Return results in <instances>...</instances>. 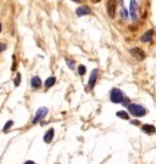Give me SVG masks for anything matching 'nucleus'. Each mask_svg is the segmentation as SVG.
Instances as JSON below:
<instances>
[{
    "label": "nucleus",
    "mask_w": 156,
    "mask_h": 164,
    "mask_svg": "<svg viewBox=\"0 0 156 164\" xmlns=\"http://www.w3.org/2000/svg\"><path fill=\"white\" fill-rule=\"evenodd\" d=\"M5 49H6V45H5V44H0V52L4 51Z\"/></svg>",
    "instance_id": "22"
},
{
    "label": "nucleus",
    "mask_w": 156,
    "mask_h": 164,
    "mask_svg": "<svg viewBox=\"0 0 156 164\" xmlns=\"http://www.w3.org/2000/svg\"><path fill=\"white\" fill-rule=\"evenodd\" d=\"M12 58H14V64H12V71H15V70H16V57H15V56H12Z\"/></svg>",
    "instance_id": "21"
},
{
    "label": "nucleus",
    "mask_w": 156,
    "mask_h": 164,
    "mask_svg": "<svg viewBox=\"0 0 156 164\" xmlns=\"http://www.w3.org/2000/svg\"><path fill=\"white\" fill-rule=\"evenodd\" d=\"M2 30H3V26H2V23H0V33H2Z\"/></svg>",
    "instance_id": "25"
},
{
    "label": "nucleus",
    "mask_w": 156,
    "mask_h": 164,
    "mask_svg": "<svg viewBox=\"0 0 156 164\" xmlns=\"http://www.w3.org/2000/svg\"><path fill=\"white\" fill-rule=\"evenodd\" d=\"M142 130L148 135H154L156 133V128L154 125H151V124H143L142 125Z\"/></svg>",
    "instance_id": "11"
},
{
    "label": "nucleus",
    "mask_w": 156,
    "mask_h": 164,
    "mask_svg": "<svg viewBox=\"0 0 156 164\" xmlns=\"http://www.w3.org/2000/svg\"><path fill=\"white\" fill-rule=\"evenodd\" d=\"M91 12V10H90V8H88V6H79V8H77V10H76V15L78 16V17H82V16H85V15H89Z\"/></svg>",
    "instance_id": "9"
},
{
    "label": "nucleus",
    "mask_w": 156,
    "mask_h": 164,
    "mask_svg": "<svg viewBox=\"0 0 156 164\" xmlns=\"http://www.w3.org/2000/svg\"><path fill=\"white\" fill-rule=\"evenodd\" d=\"M131 123H132L133 125H139V124H140V123H139V120H137V119H135V120H132Z\"/></svg>",
    "instance_id": "23"
},
{
    "label": "nucleus",
    "mask_w": 156,
    "mask_h": 164,
    "mask_svg": "<svg viewBox=\"0 0 156 164\" xmlns=\"http://www.w3.org/2000/svg\"><path fill=\"white\" fill-rule=\"evenodd\" d=\"M119 15H121V18L122 20H127L128 17H129V11L126 9V8H121V10H119Z\"/></svg>",
    "instance_id": "15"
},
{
    "label": "nucleus",
    "mask_w": 156,
    "mask_h": 164,
    "mask_svg": "<svg viewBox=\"0 0 156 164\" xmlns=\"http://www.w3.org/2000/svg\"><path fill=\"white\" fill-rule=\"evenodd\" d=\"M48 112H49L48 107H40V108L37 111V113H36V116H34L32 123H33V124H37V123H39L40 120H43V119L46 117Z\"/></svg>",
    "instance_id": "4"
},
{
    "label": "nucleus",
    "mask_w": 156,
    "mask_h": 164,
    "mask_svg": "<svg viewBox=\"0 0 156 164\" xmlns=\"http://www.w3.org/2000/svg\"><path fill=\"white\" fill-rule=\"evenodd\" d=\"M55 83H56V78H55V77H49V78L45 80L44 85H45V88H46V89H49V88L54 86V85H55Z\"/></svg>",
    "instance_id": "13"
},
{
    "label": "nucleus",
    "mask_w": 156,
    "mask_h": 164,
    "mask_svg": "<svg viewBox=\"0 0 156 164\" xmlns=\"http://www.w3.org/2000/svg\"><path fill=\"white\" fill-rule=\"evenodd\" d=\"M72 2H75V3H81V0H72Z\"/></svg>",
    "instance_id": "26"
},
{
    "label": "nucleus",
    "mask_w": 156,
    "mask_h": 164,
    "mask_svg": "<svg viewBox=\"0 0 156 164\" xmlns=\"http://www.w3.org/2000/svg\"><path fill=\"white\" fill-rule=\"evenodd\" d=\"M116 6H117L116 0H107V3H106V10H107V14H109V16H110L111 18L115 17Z\"/></svg>",
    "instance_id": "7"
},
{
    "label": "nucleus",
    "mask_w": 156,
    "mask_h": 164,
    "mask_svg": "<svg viewBox=\"0 0 156 164\" xmlns=\"http://www.w3.org/2000/svg\"><path fill=\"white\" fill-rule=\"evenodd\" d=\"M127 108H128V112L135 118H142V117L146 116V113H148V110L138 104H131Z\"/></svg>",
    "instance_id": "1"
},
{
    "label": "nucleus",
    "mask_w": 156,
    "mask_h": 164,
    "mask_svg": "<svg viewBox=\"0 0 156 164\" xmlns=\"http://www.w3.org/2000/svg\"><path fill=\"white\" fill-rule=\"evenodd\" d=\"M54 136H55V130L51 128L44 134V142L45 144H51L53 140H54Z\"/></svg>",
    "instance_id": "10"
},
{
    "label": "nucleus",
    "mask_w": 156,
    "mask_h": 164,
    "mask_svg": "<svg viewBox=\"0 0 156 164\" xmlns=\"http://www.w3.org/2000/svg\"><path fill=\"white\" fill-rule=\"evenodd\" d=\"M14 125V122L12 120H8L6 122V124L4 125V128H3V131H4V133H8V131L11 129V126Z\"/></svg>",
    "instance_id": "16"
},
{
    "label": "nucleus",
    "mask_w": 156,
    "mask_h": 164,
    "mask_svg": "<svg viewBox=\"0 0 156 164\" xmlns=\"http://www.w3.org/2000/svg\"><path fill=\"white\" fill-rule=\"evenodd\" d=\"M98 76H99V71L95 68V70H93L90 76H89V80H88V89L89 90H93L98 82Z\"/></svg>",
    "instance_id": "5"
},
{
    "label": "nucleus",
    "mask_w": 156,
    "mask_h": 164,
    "mask_svg": "<svg viewBox=\"0 0 156 164\" xmlns=\"http://www.w3.org/2000/svg\"><path fill=\"white\" fill-rule=\"evenodd\" d=\"M152 37H154V30L149 29L148 32H145L144 34L140 37V42L142 43H150L152 40Z\"/></svg>",
    "instance_id": "8"
},
{
    "label": "nucleus",
    "mask_w": 156,
    "mask_h": 164,
    "mask_svg": "<svg viewBox=\"0 0 156 164\" xmlns=\"http://www.w3.org/2000/svg\"><path fill=\"white\" fill-rule=\"evenodd\" d=\"M138 11H139V5L137 0H131L129 4V15L132 21H137L138 20Z\"/></svg>",
    "instance_id": "3"
},
{
    "label": "nucleus",
    "mask_w": 156,
    "mask_h": 164,
    "mask_svg": "<svg viewBox=\"0 0 156 164\" xmlns=\"http://www.w3.org/2000/svg\"><path fill=\"white\" fill-rule=\"evenodd\" d=\"M23 164H36V162H33V160H27V162H24Z\"/></svg>",
    "instance_id": "24"
},
{
    "label": "nucleus",
    "mask_w": 156,
    "mask_h": 164,
    "mask_svg": "<svg viewBox=\"0 0 156 164\" xmlns=\"http://www.w3.org/2000/svg\"><path fill=\"white\" fill-rule=\"evenodd\" d=\"M20 84H21V74L17 73V74H16V78H15V80H14V85H15V86H18Z\"/></svg>",
    "instance_id": "18"
},
{
    "label": "nucleus",
    "mask_w": 156,
    "mask_h": 164,
    "mask_svg": "<svg viewBox=\"0 0 156 164\" xmlns=\"http://www.w3.org/2000/svg\"><path fill=\"white\" fill-rule=\"evenodd\" d=\"M94 2H100V0H94Z\"/></svg>",
    "instance_id": "27"
},
{
    "label": "nucleus",
    "mask_w": 156,
    "mask_h": 164,
    "mask_svg": "<svg viewBox=\"0 0 156 164\" xmlns=\"http://www.w3.org/2000/svg\"><path fill=\"white\" fill-rule=\"evenodd\" d=\"M66 63H67V66H68L70 70H75V62H73L71 58H66Z\"/></svg>",
    "instance_id": "19"
},
{
    "label": "nucleus",
    "mask_w": 156,
    "mask_h": 164,
    "mask_svg": "<svg viewBox=\"0 0 156 164\" xmlns=\"http://www.w3.org/2000/svg\"><path fill=\"white\" fill-rule=\"evenodd\" d=\"M122 105H123L124 107H128V106L131 105V100H129V98H128V97H126V96H124V98H123V101H122Z\"/></svg>",
    "instance_id": "20"
},
{
    "label": "nucleus",
    "mask_w": 156,
    "mask_h": 164,
    "mask_svg": "<svg viewBox=\"0 0 156 164\" xmlns=\"http://www.w3.org/2000/svg\"><path fill=\"white\" fill-rule=\"evenodd\" d=\"M30 85H32L33 89H39L42 86V79L38 76L33 77L32 79H30Z\"/></svg>",
    "instance_id": "12"
},
{
    "label": "nucleus",
    "mask_w": 156,
    "mask_h": 164,
    "mask_svg": "<svg viewBox=\"0 0 156 164\" xmlns=\"http://www.w3.org/2000/svg\"><path fill=\"white\" fill-rule=\"evenodd\" d=\"M129 54H131L134 58H137L138 61H143V60L145 58V52H144L140 48H132V49L129 50Z\"/></svg>",
    "instance_id": "6"
},
{
    "label": "nucleus",
    "mask_w": 156,
    "mask_h": 164,
    "mask_svg": "<svg viewBox=\"0 0 156 164\" xmlns=\"http://www.w3.org/2000/svg\"><path fill=\"white\" fill-rule=\"evenodd\" d=\"M116 117H118L121 119H124V120L129 119V114L127 113V111H118V112H116Z\"/></svg>",
    "instance_id": "14"
},
{
    "label": "nucleus",
    "mask_w": 156,
    "mask_h": 164,
    "mask_svg": "<svg viewBox=\"0 0 156 164\" xmlns=\"http://www.w3.org/2000/svg\"><path fill=\"white\" fill-rule=\"evenodd\" d=\"M85 72H87L85 66H84V64H79V66H78V73H79V76H84Z\"/></svg>",
    "instance_id": "17"
},
{
    "label": "nucleus",
    "mask_w": 156,
    "mask_h": 164,
    "mask_svg": "<svg viewBox=\"0 0 156 164\" xmlns=\"http://www.w3.org/2000/svg\"><path fill=\"white\" fill-rule=\"evenodd\" d=\"M123 98H124V95H123L122 90H119L118 88H113L110 91V100H111V102H113V104H122Z\"/></svg>",
    "instance_id": "2"
}]
</instances>
